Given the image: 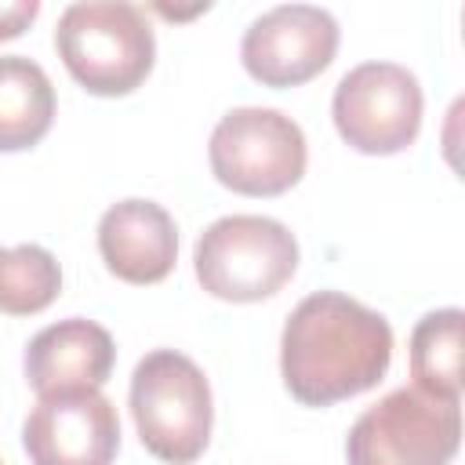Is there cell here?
<instances>
[{
	"instance_id": "6da1fadb",
	"label": "cell",
	"mask_w": 465,
	"mask_h": 465,
	"mask_svg": "<svg viewBox=\"0 0 465 465\" xmlns=\"http://www.w3.org/2000/svg\"><path fill=\"white\" fill-rule=\"evenodd\" d=\"M392 363V327L363 302L316 291L294 305L280 338V374L305 407H331L374 389Z\"/></svg>"
},
{
	"instance_id": "7a4b0ae2",
	"label": "cell",
	"mask_w": 465,
	"mask_h": 465,
	"mask_svg": "<svg viewBox=\"0 0 465 465\" xmlns=\"http://www.w3.org/2000/svg\"><path fill=\"white\" fill-rule=\"evenodd\" d=\"M54 47L69 76L98 98H120L142 87L156 58L145 11L124 0L69 4L58 18Z\"/></svg>"
},
{
	"instance_id": "3957f363",
	"label": "cell",
	"mask_w": 465,
	"mask_h": 465,
	"mask_svg": "<svg viewBox=\"0 0 465 465\" xmlns=\"http://www.w3.org/2000/svg\"><path fill=\"white\" fill-rule=\"evenodd\" d=\"M131 414L142 447L167 461L189 465L207 450L214 403L207 374L174 349H153L131 374Z\"/></svg>"
},
{
	"instance_id": "277c9868",
	"label": "cell",
	"mask_w": 465,
	"mask_h": 465,
	"mask_svg": "<svg viewBox=\"0 0 465 465\" xmlns=\"http://www.w3.org/2000/svg\"><path fill=\"white\" fill-rule=\"evenodd\" d=\"M193 269L200 287L222 302H262L291 283L298 240L276 218L225 214L200 232Z\"/></svg>"
},
{
	"instance_id": "5b68a950",
	"label": "cell",
	"mask_w": 465,
	"mask_h": 465,
	"mask_svg": "<svg viewBox=\"0 0 465 465\" xmlns=\"http://www.w3.org/2000/svg\"><path fill=\"white\" fill-rule=\"evenodd\" d=\"M458 447L461 400H440L418 385L381 396L345 436L349 465H450Z\"/></svg>"
},
{
	"instance_id": "8992f818",
	"label": "cell",
	"mask_w": 465,
	"mask_h": 465,
	"mask_svg": "<svg viewBox=\"0 0 465 465\" xmlns=\"http://www.w3.org/2000/svg\"><path fill=\"white\" fill-rule=\"evenodd\" d=\"M214 178L240 196H280L305 174V134L302 127L265 105L229 109L207 142Z\"/></svg>"
},
{
	"instance_id": "52a82bcc",
	"label": "cell",
	"mask_w": 465,
	"mask_h": 465,
	"mask_svg": "<svg viewBox=\"0 0 465 465\" xmlns=\"http://www.w3.org/2000/svg\"><path fill=\"white\" fill-rule=\"evenodd\" d=\"M331 116L341 142L356 153H403L421 131V84L407 65L360 62L338 80Z\"/></svg>"
},
{
	"instance_id": "ba28073f",
	"label": "cell",
	"mask_w": 465,
	"mask_h": 465,
	"mask_svg": "<svg viewBox=\"0 0 465 465\" xmlns=\"http://www.w3.org/2000/svg\"><path fill=\"white\" fill-rule=\"evenodd\" d=\"M338 51V22L312 4H280L258 15L243 40L240 62L262 87H298L320 76Z\"/></svg>"
},
{
	"instance_id": "9c48e42d",
	"label": "cell",
	"mask_w": 465,
	"mask_h": 465,
	"mask_svg": "<svg viewBox=\"0 0 465 465\" xmlns=\"http://www.w3.org/2000/svg\"><path fill=\"white\" fill-rule=\"evenodd\" d=\"M22 447L33 465H113L120 450V418L98 389L40 396L22 425Z\"/></svg>"
},
{
	"instance_id": "30bf717a",
	"label": "cell",
	"mask_w": 465,
	"mask_h": 465,
	"mask_svg": "<svg viewBox=\"0 0 465 465\" xmlns=\"http://www.w3.org/2000/svg\"><path fill=\"white\" fill-rule=\"evenodd\" d=\"M116 345L113 334L84 316L58 320L29 338L25 345V381L36 396L87 392L102 389L113 374Z\"/></svg>"
},
{
	"instance_id": "8fae6325",
	"label": "cell",
	"mask_w": 465,
	"mask_h": 465,
	"mask_svg": "<svg viewBox=\"0 0 465 465\" xmlns=\"http://www.w3.org/2000/svg\"><path fill=\"white\" fill-rule=\"evenodd\" d=\"M98 254L124 283H160L178 262V225L156 200H120L98 222Z\"/></svg>"
},
{
	"instance_id": "7c38bea8",
	"label": "cell",
	"mask_w": 465,
	"mask_h": 465,
	"mask_svg": "<svg viewBox=\"0 0 465 465\" xmlns=\"http://www.w3.org/2000/svg\"><path fill=\"white\" fill-rule=\"evenodd\" d=\"M54 120L51 76L25 54H0V153L33 149Z\"/></svg>"
},
{
	"instance_id": "4fadbf2b",
	"label": "cell",
	"mask_w": 465,
	"mask_h": 465,
	"mask_svg": "<svg viewBox=\"0 0 465 465\" xmlns=\"http://www.w3.org/2000/svg\"><path fill=\"white\" fill-rule=\"evenodd\" d=\"M461 323L465 312L447 305L425 312L411 331V378L421 392L461 400Z\"/></svg>"
},
{
	"instance_id": "5bb4252c",
	"label": "cell",
	"mask_w": 465,
	"mask_h": 465,
	"mask_svg": "<svg viewBox=\"0 0 465 465\" xmlns=\"http://www.w3.org/2000/svg\"><path fill=\"white\" fill-rule=\"evenodd\" d=\"M62 291V265L40 243L0 247V312L33 316L44 312Z\"/></svg>"
},
{
	"instance_id": "9a60e30c",
	"label": "cell",
	"mask_w": 465,
	"mask_h": 465,
	"mask_svg": "<svg viewBox=\"0 0 465 465\" xmlns=\"http://www.w3.org/2000/svg\"><path fill=\"white\" fill-rule=\"evenodd\" d=\"M40 15V4L36 0H11V4H0V40H15L22 36L33 18Z\"/></svg>"
},
{
	"instance_id": "2e32d148",
	"label": "cell",
	"mask_w": 465,
	"mask_h": 465,
	"mask_svg": "<svg viewBox=\"0 0 465 465\" xmlns=\"http://www.w3.org/2000/svg\"><path fill=\"white\" fill-rule=\"evenodd\" d=\"M0 465H4V461H0Z\"/></svg>"
}]
</instances>
